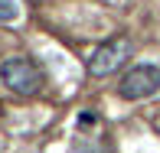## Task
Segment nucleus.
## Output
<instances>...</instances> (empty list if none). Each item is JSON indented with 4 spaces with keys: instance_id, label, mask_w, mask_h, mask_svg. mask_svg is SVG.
<instances>
[{
    "instance_id": "1",
    "label": "nucleus",
    "mask_w": 160,
    "mask_h": 153,
    "mask_svg": "<svg viewBox=\"0 0 160 153\" xmlns=\"http://www.w3.org/2000/svg\"><path fill=\"white\" fill-rule=\"evenodd\" d=\"M0 82L13 94H36L42 85V69L26 55H13L0 65Z\"/></svg>"
},
{
    "instance_id": "2",
    "label": "nucleus",
    "mask_w": 160,
    "mask_h": 153,
    "mask_svg": "<svg viewBox=\"0 0 160 153\" xmlns=\"http://www.w3.org/2000/svg\"><path fill=\"white\" fill-rule=\"evenodd\" d=\"M121 98L128 101H141V98H150V94L160 91V69L157 65H134L124 78H121Z\"/></svg>"
},
{
    "instance_id": "3",
    "label": "nucleus",
    "mask_w": 160,
    "mask_h": 153,
    "mask_svg": "<svg viewBox=\"0 0 160 153\" xmlns=\"http://www.w3.org/2000/svg\"><path fill=\"white\" fill-rule=\"evenodd\" d=\"M128 59H131V39H124V36H114V39H108L105 46H101L98 52L92 55L88 72H92V75H111V72H118Z\"/></svg>"
},
{
    "instance_id": "4",
    "label": "nucleus",
    "mask_w": 160,
    "mask_h": 153,
    "mask_svg": "<svg viewBox=\"0 0 160 153\" xmlns=\"http://www.w3.org/2000/svg\"><path fill=\"white\" fill-rule=\"evenodd\" d=\"M20 17V3L17 0H0V23H13Z\"/></svg>"
}]
</instances>
